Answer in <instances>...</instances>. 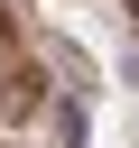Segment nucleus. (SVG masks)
Here are the masks:
<instances>
[{"label":"nucleus","instance_id":"nucleus-1","mask_svg":"<svg viewBox=\"0 0 139 148\" xmlns=\"http://www.w3.org/2000/svg\"><path fill=\"white\" fill-rule=\"evenodd\" d=\"M120 83H130V92H139V37H130V46H120Z\"/></svg>","mask_w":139,"mask_h":148}]
</instances>
